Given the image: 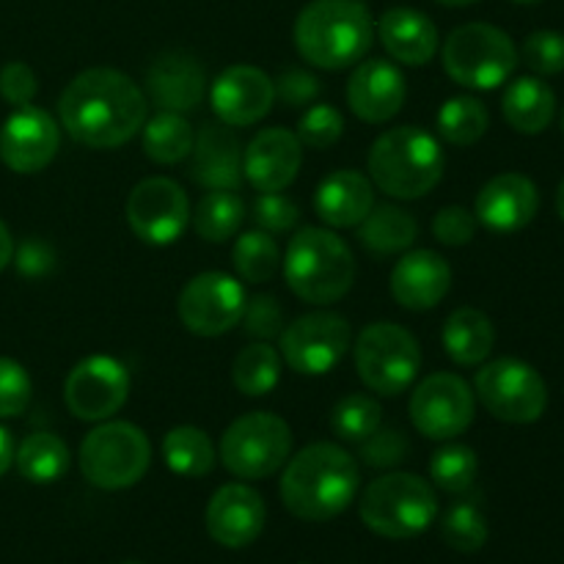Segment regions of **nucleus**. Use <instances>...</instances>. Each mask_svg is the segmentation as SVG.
I'll return each instance as SVG.
<instances>
[{
	"label": "nucleus",
	"mask_w": 564,
	"mask_h": 564,
	"mask_svg": "<svg viewBox=\"0 0 564 564\" xmlns=\"http://www.w3.org/2000/svg\"><path fill=\"white\" fill-rule=\"evenodd\" d=\"M516 3H540V0H516Z\"/></svg>",
	"instance_id": "obj_54"
},
{
	"label": "nucleus",
	"mask_w": 564,
	"mask_h": 564,
	"mask_svg": "<svg viewBox=\"0 0 564 564\" xmlns=\"http://www.w3.org/2000/svg\"><path fill=\"white\" fill-rule=\"evenodd\" d=\"M14 463L22 479L33 485H50L69 471V449L58 435L33 433L17 446Z\"/></svg>",
	"instance_id": "obj_32"
},
{
	"label": "nucleus",
	"mask_w": 564,
	"mask_h": 564,
	"mask_svg": "<svg viewBox=\"0 0 564 564\" xmlns=\"http://www.w3.org/2000/svg\"><path fill=\"white\" fill-rule=\"evenodd\" d=\"M303 143L284 127H268L242 149V174L259 193H281L297 180Z\"/></svg>",
	"instance_id": "obj_19"
},
{
	"label": "nucleus",
	"mask_w": 564,
	"mask_h": 564,
	"mask_svg": "<svg viewBox=\"0 0 564 564\" xmlns=\"http://www.w3.org/2000/svg\"><path fill=\"white\" fill-rule=\"evenodd\" d=\"M556 209H560V215H562V220H564V180H562V185H560V193H556Z\"/></svg>",
	"instance_id": "obj_53"
},
{
	"label": "nucleus",
	"mask_w": 564,
	"mask_h": 564,
	"mask_svg": "<svg viewBox=\"0 0 564 564\" xmlns=\"http://www.w3.org/2000/svg\"><path fill=\"white\" fill-rule=\"evenodd\" d=\"M235 270L251 284H264L273 279L281 268V251L275 246L273 235L268 231H246L237 237L235 251H231Z\"/></svg>",
	"instance_id": "obj_37"
},
{
	"label": "nucleus",
	"mask_w": 564,
	"mask_h": 564,
	"mask_svg": "<svg viewBox=\"0 0 564 564\" xmlns=\"http://www.w3.org/2000/svg\"><path fill=\"white\" fill-rule=\"evenodd\" d=\"M523 64L538 75L564 72V33L534 31L523 42Z\"/></svg>",
	"instance_id": "obj_42"
},
{
	"label": "nucleus",
	"mask_w": 564,
	"mask_h": 564,
	"mask_svg": "<svg viewBox=\"0 0 564 564\" xmlns=\"http://www.w3.org/2000/svg\"><path fill=\"white\" fill-rule=\"evenodd\" d=\"M130 372L113 356H88L72 367L64 386L66 408L80 422H105L124 408Z\"/></svg>",
	"instance_id": "obj_16"
},
{
	"label": "nucleus",
	"mask_w": 564,
	"mask_h": 564,
	"mask_svg": "<svg viewBox=\"0 0 564 564\" xmlns=\"http://www.w3.org/2000/svg\"><path fill=\"white\" fill-rule=\"evenodd\" d=\"M345 132V116L328 102H314L297 119V141L308 149H328Z\"/></svg>",
	"instance_id": "obj_41"
},
{
	"label": "nucleus",
	"mask_w": 564,
	"mask_h": 564,
	"mask_svg": "<svg viewBox=\"0 0 564 564\" xmlns=\"http://www.w3.org/2000/svg\"><path fill=\"white\" fill-rule=\"evenodd\" d=\"M350 323L334 312H312L281 330V356L297 375H328L350 350Z\"/></svg>",
	"instance_id": "obj_12"
},
{
	"label": "nucleus",
	"mask_w": 564,
	"mask_h": 564,
	"mask_svg": "<svg viewBox=\"0 0 564 564\" xmlns=\"http://www.w3.org/2000/svg\"><path fill=\"white\" fill-rule=\"evenodd\" d=\"M538 209V185L529 176L516 174V171H507V174H499L490 182H485V187L477 196V204H474L477 224L496 231V235L521 231L523 226L532 224Z\"/></svg>",
	"instance_id": "obj_21"
},
{
	"label": "nucleus",
	"mask_w": 564,
	"mask_h": 564,
	"mask_svg": "<svg viewBox=\"0 0 564 564\" xmlns=\"http://www.w3.org/2000/svg\"><path fill=\"white\" fill-rule=\"evenodd\" d=\"M347 105L367 124H386L402 110L408 86L402 72L383 58L358 61L345 88Z\"/></svg>",
	"instance_id": "obj_20"
},
{
	"label": "nucleus",
	"mask_w": 564,
	"mask_h": 564,
	"mask_svg": "<svg viewBox=\"0 0 564 564\" xmlns=\"http://www.w3.org/2000/svg\"><path fill=\"white\" fill-rule=\"evenodd\" d=\"M369 180L386 196L413 202L433 191L444 176V149L422 127H391L369 149Z\"/></svg>",
	"instance_id": "obj_4"
},
{
	"label": "nucleus",
	"mask_w": 564,
	"mask_h": 564,
	"mask_svg": "<svg viewBox=\"0 0 564 564\" xmlns=\"http://www.w3.org/2000/svg\"><path fill=\"white\" fill-rule=\"evenodd\" d=\"M33 386L25 367L11 358H0V419H14L31 405Z\"/></svg>",
	"instance_id": "obj_43"
},
{
	"label": "nucleus",
	"mask_w": 564,
	"mask_h": 564,
	"mask_svg": "<svg viewBox=\"0 0 564 564\" xmlns=\"http://www.w3.org/2000/svg\"><path fill=\"white\" fill-rule=\"evenodd\" d=\"M251 218L253 224L262 231H268V235H281V231L295 229L301 213H297L295 202L286 198L284 193H262V196L253 202Z\"/></svg>",
	"instance_id": "obj_45"
},
{
	"label": "nucleus",
	"mask_w": 564,
	"mask_h": 564,
	"mask_svg": "<svg viewBox=\"0 0 564 564\" xmlns=\"http://www.w3.org/2000/svg\"><path fill=\"white\" fill-rule=\"evenodd\" d=\"M191 180L207 191H240L242 143L229 124H204L191 152Z\"/></svg>",
	"instance_id": "obj_25"
},
{
	"label": "nucleus",
	"mask_w": 564,
	"mask_h": 564,
	"mask_svg": "<svg viewBox=\"0 0 564 564\" xmlns=\"http://www.w3.org/2000/svg\"><path fill=\"white\" fill-rule=\"evenodd\" d=\"M14 438H11L9 430L0 427V477H3L11 468V463H14Z\"/></svg>",
	"instance_id": "obj_50"
},
{
	"label": "nucleus",
	"mask_w": 564,
	"mask_h": 564,
	"mask_svg": "<svg viewBox=\"0 0 564 564\" xmlns=\"http://www.w3.org/2000/svg\"><path fill=\"white\" fill-rule=\"evenodd\" d=\"M488 127L490 113L477 97H452L438 110V135L452 147H474Z\"/></svg>",
	"instance_id": "obj_36"
},
{
	"label": "nucleus",
	"mask_w": 564,
	"mask_h": 564,
	"mask_svg": "<svg viewBox=\"0 0 564 564\" xmlns=\"http://www.w3.org/2000/svg\"><path fill=\"white\" fill-rule=\"evenodd\" d=\"M375 42L372 11L364 0H312L295 20V47L317 69L339 72L367 58Z\"/></svg>",
	"instance_id": "obj_3"
},
{
	"label": "nucleus",
	"mask_w": 564,
	"mask_h": 564,
	"mask_svg": "<svg viewBox=\"0 0 564 564\" xmlns=\"http://www.w3.org/2000/svg\"><path fill=\"white\" fill-rule=\"evenodd\" d=\"M380 422H383V408L369 394H347L330 411V430L336 438L352 441V444L369 438L380 427Z\"/></svg>",
	"instance_id": "obj_38"
},
{
	"label": "nucleus",
	"mask_w": 564,
	"mask_h": 564,
	"mask_svg": "<svg viewBox=\"0 0 564 564\" xmlns=\"http://www.w3.org/2000/svg\"><path fill=\"white\" fill-rule=\"evenodd\" d=\"M361 521L375 534L389 540H408L427 532L438 516V499L427 479L416 474L391 471L369 482L361 494Z\"/></svg>",
	"instance_id": "obj_6"
},
{
	"label": "nucleus",
	"mask_w": 564,
	"mask_h": 564,
	"mask_svg": "<svg viewBox=\"0 0 564 564\" xmlns=\"http://www.w3.org/2000/svg\"><path fill=\"white\" fill-rule=\"evenodd\" d=\"M301 564H306V562H301Z\"/></svg>",
	"instance_id": "obj_57"
},
{
	"label": "nucleus",
	"mask_w": 564,
	"mask_h": 564,
	"mask_svg": "<svg viewBox=\"0 0 564 564\" xmlns=\"http://www.w3.org/2000/svg\"><path fill=\"white\" fill-rule=\"evenodd\" d=\"M441 534H444L446 545L460 554H477L485 543H488V521L479 512V507L460 501L446 512L444 523H441Z\"/></svg>",
	"instance_id": "obj_40"
},
{
	"label": "nucleus",
	"mask_w": 564,
	"mask_h": 564,
	"mask_svg": "<svg viewBox=\"0 0 564 564\" xmlns=\"http://www.w3.org/2000/svg\"><path fill=\"white\" fill-rule=\"evenodd\" d=\"M264 499L240 482L224 485L207 505V532L224 549H246L264 529Z\"/></svg>",
	"instance_id": "obj_22"
},
{
	"label": "nucleus",
	"mask_w": 564,
	"mask_h": 564,
	"mask_svg": "<svg viewBox=\"0 0 564 564\" xmlns=\"http://www.w3.org/2000/svg\"><path fill=\"white\" fill-rule=\"evenodd\" d=\"M80 471L94 488L124 490L141 482L152 466L147 433L130 422H102L83 438Z\"/></svg>",
	"instance_id": "obj_7"
},
{
	"label": "nucleus",
	"mask_w": 564,
	"mask_h": 564,
	"mask_svg": "<svg viewBox=\"0 0 564 564\" xmlns=\"http://www.w3.org/2000/svg\"><path fill=\"white\" fill-rule=\"evenodd\" d=\"M562 130H564V110H562Z\"/></svg>",
	"instance_id": "obj_55"
},
{
	"label": "nucleus",
	"mask_w": 564,
	"mask_h": 564,
	"mask_svg": "<svg viewBox=\"0 0 564 564\" xmlns=\"http://www.w3.org/2000/svg\"><path fill=\"white\" fill-rule=\"evenodd\" d=\"M419 224L413 220L411 213L394 204H380L372 207V213L358 224V240L367 251L378 253V257H389V253H402L416 242Z\"/></svg>",
	"instance_id": "obj_30"
},
{
	"label": "nucleus",
	"mask_w": 564,
	"mask_h": 564,
	"mask_svg": "<svg viewBox=\"0 0 564 564\" xmlns=\"http://www.w3.org/2000/svg\"><path fill=\"white\" fill-rule=\"evenodd\" d=\"M378 36L386 53L408 66H424L438 50V28L424 11L397 6L378 20Z\"/></svg>",
	"instance_id": "obj_27"
},
{
	"label": "nucleus",
	"mask_w": 564,
	"mask_h": 564,
	"mask_svg": "<svg viewBox=\"0 0 564 564\" xmlns=\"http://www.w3.org/2000/svg\"><path fill=\"white\" fill-rule=\"evenodd\" d=\"M361 474L356 460L336 444H308L290 457L281 477V499L301 521H330L356 499Z\"/></svg>",
	"instance_id": "obj_2"
},
{
	"label": "nucleus",
	"mask_w": 564,
	"mask_h": 564,
	"mask_svg": "<svg viewBox=\"0 0 564 564\" xmlns=\"http://www.w3.org/2000/svg\"><path fill=\"white\" fill-rule=\"evenodd\" d=\"M479 471L477 452L466 444H446L430 460V477L446 494H466Z\"/></svg>",
	"instance_id": "obj_39"
},
{
	"label": "nucleus",
	"mask_w": 564,
	"mask_h": 564,
	"mask_svg": "<svg viewBox=\"0 0 564 564\" xmlns=\"http://www.w3.org/2000/svg\"><path fill=\"white\" fill-rule=\"evenodd\" d=\"M61 130L47 110L22 105L0 127V160L14 174H39L55 160Z\"/></svg>",
	"instance_id": "obj_17"
},
{
	"label": "nucleus",
	"mask_w": 564,
	"mask_h": 564,
	"mask_svg": "<svg viewBox=\"0 0 564 564\" xmlns=\"http://www.w3.org/2000/svg\"><path fill=\"white\" fill-rule=\"evenodd\" d=\"M361 383L380 397H400L422 369L416 336L397 323H372L358 334L352 347Z\"/></svg>",
	"instance_id": "obj_9"
},
{
	"label": "nucleus",
	"mask_w": 564,
	"mask_h": 564,
	"mask_svg": "<svg viewBox=\"0 0 564 564\" xmlns=\"http://www.w3.org/2000/svg\"><path fill=\"white\" fill-rule=\"evenodd\" d=\"M141 143L143 154L158 165H174L191 158L193 143H196V132H193L191 121L182 113H171V110H160L141 127Z\"/></svg>",
	"instance_id": "obj_31"
},
{
	"label": "nucleus",
	"mask_w": 564,
	"mask_h": 564,
	"mask_svg": "<svg viewBox=\"0 0 564 564\" xmlns=\"http://www.w3.org/2000/svg\"><path fill=\"white\" fill-rule=\"evenodd\" d=\"M242 323H246L248 336L268 341L284 330V308L279 306L273 295H257L246 303Z\"/></svg>",
	"instance_id": "obj_46"
},
{
	"label": "nucleus",
	"mask_w": 564,
	"mask_h": 564,
	"mask_svg": "<svg viewBox=\"0 0 564 564\" xmlns=\"http://www.w3.org/2000/svg\"><path fill=\"white\" fill-rule=\"evenodd\" d=\"M124 564H141V562H124Z\"/></svg>",
	"instance_id": "obj_56"
},
{
	"label": "nucleus",
	"mask_w": 564,
	"mask_h": 564,
	"mask_svg": "<svg viewBox=\"0 0 564 564\" xmlns=\"http://www.w3.org/2000/svg\"><path fill=\"white\" fill-rule=\"evenodd\" d=\"M231 380L237 391L246 397H264L279 386L281 380V356L268 341H253L242 347L231 367Z\"/></svg>",
	"instance_id": "obj_35"
},
{
	"label": "nucleus",
	"mask_w": 564,
	"mask_h": 564,
	"mask_svg": "<svg viewBox=\"0 0 564 564\" xmlns=\"http://www.w3.org/2000/svg\"><path fill=\"white\" fill-rule=\"evenodd\" d=\"M292 452V430L281 416L253 411L235 419L220 438V460L235 477H273Z\"/></svg>",
	"instance_id": "obj_10"
},
{
	"label": "nucleus",
	"mask_w": 564,
	"mask_h": 564,
	"mask_svg": "<svg viewBox=\"0 0 564 564\" xmlns=\"http://www.w3.org/2000/svg\"><path fill=\"white\" fill-rule=\"evenodd\" d=\"M441 339H444V350L452 361L460 367H479L494 352L496 328L488 314L463 306L446 317Z\"/></svg>",
	"instance_id": "obj_29"
},
{
	"label": "nucleus",
	"mask_w": 564,
	"mask_h": 564,
	"mask_svg": "<svg viewBox=\"0 0 564 564\" xmlns=\"http://www.w3.org/2000/svg\"><path fill=\"white\" fill-rule=\"evenodd\" d=\"M477 413L471 386L452 372L427 375L411 394V422L424 438L452 441L466 433Z\"/></svg>",
	"instance_id": "obj_13"
},
{
	"label": "nucleus",
	"mask_w": 564,
	"mask_h": 564,
	"mask_svg": "<svg viewBox=\"0 0 564 564\" xmlns=\"http://www.w3.org/2000/svg\"><path fill=\"white\" fill-rule=\"evenodd\" d=\"M435 3L449 6V9H460V6H471V3H477V0H435Z\"/></svg>",
	"instance_id": "obj_52"
},
{
	"label": "nucleus",
	"mask_w": 564,
	"mask_h": 564,
	"mask_svg": "<svg viewBox=\"0 0 564 564\" xmlns=\"http://www.w3.org/2000/svg\"><path fill=\"white\" fill-rule=\"evenodd\" d=\"M275 83V97L286 105V108H303V105H314L319 97V80L306 69H284Z\"/></svg>",
	"instance_id": "obj_49"
},
{
	"label": "nucleus",
	"mask_w": 564,
	"mask_h": 564,
	"mask_svg": "<svg viewBox=\"0 0 564 564\" xmlns=\"http://www.w3.org/2000/svg\"><path fill=\"white\" fill-rule=\"evenodd\" d=\"M389 290L394 301L408 312L435 308L452 290V268L441 253L419 248L402 253L391 270Z\"/></svg>",
	"instance_id": "obj_23"
},
{
	"label": "nucleus",
	"mask_w": 564,
	"mask_h": 564,
	"mask_svg": "<svg viewBox=\"0 0 564 564\" xmlns=\"http://www.w3.org/2000/svg\"><path fill=\"white\" fill-rule=\"evenodd\" d=\"M474 397L490 416L507 424L538 422L549 405V389L534 367L518 358L485 364L474 378Z\"/></svg>",
	"instance_id": "obj_11"
},
{
	"label": "nucleus",
	"mask_w": 564,
	"mask_h": 564,
	"mask_svg": "<svg viewBox=\"0 0 564 564\" xmlns=\"http://www.w3.org/2000/svg\"><path fill=\"white\" fill-rule=\"evenodd\" d=\"M405 433L397 427H378L369 438L361 441V460L372 468H394L408 457Z\"/></svg>",
	"instance_id": "obj_44"
},
{
	"label": "nucleus",
	"mask_w": 564,
	"mask_h": 564,
	"mask_svg": "<svg viewBox=\"0 0 564 564\" xmlns=\"http://www.w3.org/2000/svg\"><path fill=\"white\" fill-rule=\"evenodd\" d=\"M435 240L444 246H466L477 235V215L468 213L466 207H444L433 218Z\"/></svg>",
	"instance_id": "obj_47"
},
{
	"label": "nucleus",
	"mask_w": 564,
	"mask_h": 564,
	"mask_svg": "<svg viewBox=\"0 0 564 564\" xmlns=\"http://www.w3.org/2000/svg\"><path fill=\"white\" fill-rule=\"evenodd\" d=\"M518 50L501 28L488 22H468L455 28L444 44V69L457 86L474 91H494L512 77Z\"/></svg>",
	"instance_id": "obj_8"
},
{
	"label": "nucleus",
	"mask_w": 564,
	"mask_h": 564,
	"mask_svg": "<svg viewBox=\"0 0 564 564\" xmlns=\"http://www.w3.org/2000/svg\"><path fill=\"white\" fill-rule=\"evenodd\" d=\"M284 279L301 301L330 306L350 292L356 259L339 235L319 226H303L286 246Z\"/></svg>",
	"instance_id": "obj_5"
},
{
	"label": "nucleus",
	"mask_w": 564,
	"mask_h": 564,
	"mask_svg": "<svg viewBox=\"0 0 564 564\" xmlns=\"http://www.w3.org/2000/svg\"><path fill=\"white\" fill-rule=\"evenodd\" d=\"M163 460L180 477H207L215 466V446L204 430L182 424L165 433Z\"/></svg>",
	"instance_id": "obj_33"
},
{
	"label": "nucleus",
	"mask_w": 564,
	"mask_h": 564,
	"mask_svg": "<svg viewBox=\"0 0 564 564\" xmlns=\"http://www.w3.org/2000/svg\"><path fill=\"white\" fill-rule=\"evenodd\" d=\"M501 113L516 132L540 135L556 116V94L540 77H518L507 86Z\"/></svg>",
	"instance_id": "obj_28"
},
{
	"label": "nucleus",
	"mask_w": 564,
	"mask_h": 564,
	"mask_svg": "<svg viewBox=\"0 0 564 564\" xmlns=\"http://www.w3.org/2000/svg\"><path fill=\"white\" fill-rule=\"evenodd\" d=\"M275 83L268 72L251 64H235L215 77L209 88V105H213L218 121L229 127H251L273 110Z\"/></svg>",
	"instance_id": "obj_18"
},
{
	"label": "nucleus",
	"mask_w": 564,
	"mask_h": 564,
	"mask_svg": "<svg viewBox=\"0 0 564 564\" xmlns=\"http://www.w3.org/2000/svg\"><path fill=\"white\" fill-rule=\"evenodd\" d=\"M246 290L229 273H198L180 292V319L191 334L213 339V336L229 334L235 325L242 323L246 312Z\"/></svg>",
	"instance_id": "obj_15"
},
{
	"label": "nucleus",
	"mask_w": 564,
	"mask_h": 564,
	"mask_svg": "<svg viewBox=\"0 0 564 564\" xmlns=\"http://www.w3.org/2000/svg\"><path fill=\"white\" fill-rule=\"evenodd\" d=\"M39 91V80L33 75V69L22 61H11L0 69V97L6 99L14 108L22 105H33V97Z\"/></svg>",
	"instance_id": "obj_48"
},
{
	"label": "nucleus",
	"mask_w": 564,
	"mask_h": 564,
	"mask_svg": "<svg viewBox=\"0 0 564 564\" xmlns=\"http://www.w3.org/2000/svg\"><path fill=\"white\" fill-rule=\"evenodd\" d=\"M372 180L352 169H339L328 174L314 193V209L334 229H352L372 213Z\"/></svg>",
	"instance_id": "obj_26"
},
{
	"label": "nucleus",
	"mask_w": 564,
	"mask_h": 564,
	"mask_svg": "<svg viewBox=\"0 0 564 564\" xmlns=\"http://www.w3.org/2000/svg\"><path fill=\"white\" fill-rule=\"evenodd\" d=\"M11 259H14V237H11L9 226L0 220V273L9 268Z\"/></svg>",
	"instance_id": "obj_51"
},
{
	"label": "nucleus",
	"mask_w": 564,
	"mask_h": 564,
	"mask_svg": "<svg viewBox=\"0 0 564 564\" xmlns=\"http://www.w3.org/2000/svg\"><path fill=\"white\" fill-rule=\"evenodd\" d=\"M147 94L160 110L191 113L207 94V75L193 55L169 50L158 55L147 69Z\"/></svg>",
	"instance_id": "obj_24"
},
{
	"label": "nucleus",
	"mask_w": 564,
	"mask_h": 564,
	"mask_svg": "<svg viewBox=\"0 0 564 564\" xmlns=\"http://www.w3.org/2000/svg\"><path fill=\"white\" fill-rule=\"evenodd\" d=\"M127 224L149 246H171L191 224V198L169 176H149L127 196Z\"/></svg>",
	"instance_id": "obj_14"
},
{
	"label": "nucleus",
	"mask_w": 564,
	"mask_h": 564,
	"mask_svg": "<svg viewBox=\"0 0 564 564\" xmlns=\"http://www.w3.org/2000/svg\"><path fill=\"white\" fill-rule=\"evenodd\" d=\"M193 229L207 242H226L240 231L246 220V204L237 191H209L191 215Z\"/></svg>",
	"instance_id": "obj_34"
},
{
	"label": "nucleus",
	"mask_w": 564,
	"mask_h": 564,
	"mask_svg": "<svg viewBox=\"0 0 564 564\" xmlns=\"http://www.w3.org/2000/svg\"><path fill=\"white\" fill-rule=\"evenodd\" d=\"M64 130L88 149H116L147 121V94L124 72L94 66L66 83L58 99Z\"/></svg>",
	"instance_id": "obj_1"
}]
</instances>
